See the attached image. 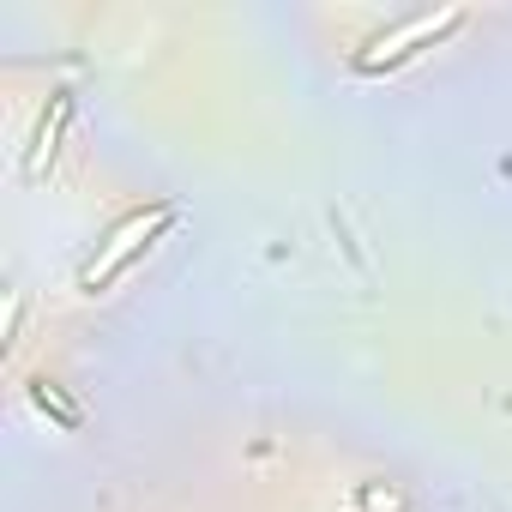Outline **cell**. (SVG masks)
<instances>
[{
  "mask_svg": "<svg viewBox=\"0 0 512 512\" xmlns=\"http://www.w3.org/2000/svg\"><path fill=\"white\" fill-rule=\"evenodd\" d=\"M362 506H368V512H404V500H398V494H380V488H368Z\"/></svg>",
  "mask_w": 512,
  "mask_h": 512,
  "instance_id": "obj_5",
  "label": "cell"
},
{
  "mask_svg": "<svg viewBox=\"0 0 512 512\" xmlns=\"http://www.w3.org/2000/svg\"><path fill=\"white\" fill-rule=\"evenodd\" d=\"M31 398H37V410H55V422H61V428H73V422H79V410H73V404L61 398V386L37 380V386H31Z\"/></svg>",
  "mask_w": 512,
  "mask_h": 512,
  "instance_id": "obj_4",
  "label": "cell"
},
{
  "mask_svg": "<svg viewBox=\"0 0 512 512\" xmlns=\"http://www.w3.org/2000/svg\"><path fill=\"white\" fill-rule=\"evenodd\" d=\"M67 115H73V91H49V109H43V121H37V133H31L25 175H43V163H49V157H55V145H61Z\"/></svg>",
  "mask_w": 512,
  "mask_h": 512,
  "instance_id": "obj_3",
  "label": "cell"
},
{
  "mask_svg": "<svg viewBox=\"0 0 512 512\" xmlns=\"http://www.w3.org/2000/svg\"><path fill=\"white\" fill-rule=\"evenodd\" d=\"M175 217H181V211H175L169 199H157V205H145V211H127V217L109 229V241H103V247L91 253V260H85L79 290H103V284H115V278L139 260V253H145V247H151V241H157Z\"/></svg>",
  "mask_w": 512,
  "mask_h": 512,
  "instance_id": "obj_1",
  "label": "cell"
},
{
  "mask_svg": "<svg viewBox=\"0 0 512 512\" xmlns=\"http://www.w3.org/2000/svg\"><path fill=\"white\" fill-rule=\"evenodd\" d=\"M464 25V7H440V13H410V19H398L392 31H380V37H368L362 43V55H356V67L362 73H380V67H398V61H410L416 49H434L446 31H458Z\"/></svg>",
  "mask_w": 512,
  "mask_h": 512,
  "instance_id": "obj_2",
  "label": "cell"
}]
</instances>
